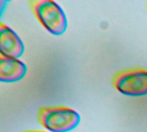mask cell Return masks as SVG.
I'll use <instances>...</instances> for the list:
<instances>
[{"instance_id": "cell-3", "label": "cell", "mask_w": 147, "mask_h": 132, "mask_svg": "<svg viewBox=\"0 0 147 132\" xmlns=\"http://www.w3.org/2000/svg\"><path fill=\"white\" fill-rule=\"evenodd\" d=\"M112 84L124 95L145 96L147 94V70L134 68L120 71L114 76Z\"/></svg>"}, {"instance_id": "cell-2", "label": "cell", "mask_w": 147, "mask_h": 132, "mask_svg": "<svg viewBox=\"0 0 147 132\" xmlns=\"http://www.w3.org/2000/svg\"><path fill=\"white\" fill-rule=\"evenodd\" d=\"M39 123L52 132H68L80 123V115L67 107H40L38 111Z\"/></svg>"}, {"instance_id": "cell-6", "label": "cell", "mask_w": 147, "mask_h": 132, "mask_svg": "<svg viewBox=\"0 0 147 132\" xmlns=\"http://www.w3.org/2000/svg\"><path fill=\"white\" fill-rule=\"evenodd\" d=\"M23 132H46V131H26Z\"/></svg>"}, {"instance_id": "cell-5", "label": "cell", "mask_w": 147, "mask_h": 132, "mask_svg": "<svg viewBox=\"0 0 147 132\" xmlns=\"http://www.w3.org/2000/svg\"><path fill=\"white\" fill-rule=\"evenodd\" d=\"M26 64L18 58L0 56V81L15 82L22 80L27 73Z\"/></svg>"}, {"instance_id": "cell-4", "label": "cell", "mask_w": 147, "mask_h": 132, "mask_svg": "<svg viewBox=\"0 0 147 132\" xmlns=\"http://www.w3.org/2000/svg\"><path fill=\"white\" fill-rule=\"evenodd\" d=\"M0 52L5 57L18 58L24 52L22 39L7 25L0 23Z\"/></svg>"}, {"instance_id": "cell-1", "label": "cell", "mask_w": 147, "mask_h": 132, "mask_svg": "<svg viewBox=\"0 0 147 132\" xmlns=\"http://www.w3.org/2000/svg\"><path fill=\"white\" fill-rule=\"evenodd\" d=\"M28 5L39 22L52 34L61 35L67 28V18L62 8L51 0H29Z\"/></svg>"}]
</instances>
